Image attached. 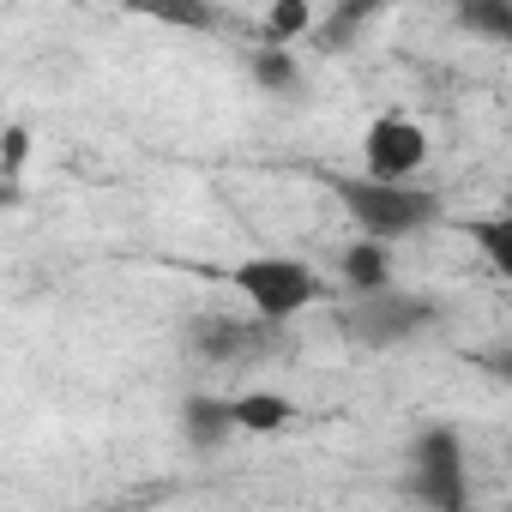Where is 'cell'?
<instances>
[{"mask_svg": "<svg viewBox=\"0 0 512 512\" xmlns=\"http://www.w3.org/2000/svg\"><path fill=\"white\" fill-rule=\"evenodd\" d=\"M332 193L344 199V211L362 223L368 241H398V235L434 223V193H422L410 181L392 187V181H368V175H338Z\"/></svg>", "mask_w": 512, "mask_h": 512, "instance_id": "6da1fadb", "label": "cell"}, {"mask_svg": "<svg viewBox=\"0 0 512 512\" xmlns=\"http://www.w3.org/2000/svg\"><path fill=\"white\" fill-rule=\"evenodd\" d=\"M235 290L247 296V308L266 326L302 314L308 302H320V278L302 260H284V253H266V260H241L235 266Z\"/></svg>", "mask_w": 512, "mask_h": 512, "instance_id": "7a4b0ae2", "label": "cell"}, {"mask_svg": "<svg viewBox=\"0 0 512 512\" xmlns=\"http://www.w3.org/2000/svg\"><path fill=\"white\" fill-rule=\"evenodd\" d=\"M434 320V302L428 296H410V290H380V296H356L344 308V332L368 350H392V344H410L422 326Z\"/></svg>", "mask_w": 512, "mask_h": 512, "instance_id": "3957f363", "label": "cell"}, {"mask_svg": "<svg viewBox=\"0 0 512 512\" xmlns=\"http://www.w3.org/2000/svg\"><path fill=\"white\" fill-rule=\"evenodd\" d=\"M410 494H416L428 512H464V506H470L464 446H458L452 428H428V434H416V476H410Z\"/></svg>", "mask_w": 512, "mask_h": 512, "instance_id": "277c9868", "label": "cell"}, {"mask_svg": "<svg viewBox=\"0 0 512 512\" xmlns=\"http://www.w3.org/2000/svg\"><path fill=\"white\" fill-rule=\"evenodd\" d=\"M362 151H368V181L404 187V181L428 163V133H422L416 121H404V115H380V121L368 127Z\"/></svg>", "mask_w": 512, "mask_h": 512, "instance_id": "5b68a950", "label": "cell"}, {"mask_svg": "<svg viewBox=\"0 0 512 512\" xmlns=\"http://www.w3.org/2000/svg\"><path fill=\"white\" fill-rule=\"evenodd\" d=\"M253 338H266V332H260V326H241V320H223V314H211V320H193V326H187V344H193L205 362L253 356V350H260Z\"/></svg>", "mask_w": 512, "mask_h": 512, "instance_id": "8992f818", "label": "cell"}, {"mask_svg": "<svg viewBox=\"0 0 512 512\" xmlns=\"http://www.w3.org/2000/svg\"><path fill=\"white\" fill-rule=\"evenodd\" d=\"M181 434L199 446V452H217L229 434H235V398H211V392H193L181 404Z\"/></svg>", "mask_w": 512, "mask_h": 512, "instance_id": "52a82bcc", "label": "cell"}, {"mask_svg": "<svg viewBox=\"0 0 512 512\" xmlns=\"http://www.w3.org/2000/svg\"><path fill=\"white\" fill-rule=\"evenodd\" d=\"M344 284L362 290V296H380L392 290V260H386V241H356L344 253Z\"/></svg>", "mask_w": 512, "mask_h": 512, "instance_id": "ba28073f", "label": "cell"}, {"mask_svg": "<svg viewBox=\"0 0 512 512\" xmlns=\"http://www.w3.org/2000/svg\"><path fill=\"white\" fill-rule=\"evenodd\" d=\"M290 416H296V404L278 398V392H241L235 398V428L241 434H278V428H290Z\"/></svg>", "mask_w": 512, "mask_h": 512, "instance_id": "9c48e42d", "label": "cell"}, {"mask_svg": "<svg viewBox=\"0 0 512 512\" xmlns=\"http://www.w3.org/2000/svg\"><path fill=\"white\" fill-rule=\"evenodd\" d=\"M253 79H260L266 91H296L302 85V67H296V55L290 49H253Z\"/></svg>", "mask_w": 512, "mask_h": 512, "instance_id": "30bf717a", "label": "cell"}, {"mask_svg": "<svg viewBox=\"0 0 512 512\" xmlns=\"http://www.w3.org/2000/svg\"><path fill=\"white\" fill-rule=\"evenodd\" d=\"M470 241L488 253V266L512 278V217H488V223H470Z\"/></svg>", "mask_w": 512, "mask_h": 512, "instance_id": "8fae6325", "label": "cell"}, {"mask_svg": "<svg viewBox=\"0 0 512 512\" xmlns=\"http://www.w3.org/2000/svg\"><path fill=\"white\" fill-rule=\"evenodd\" d=\"M506 19H512V0H464L458 7V25L464 31H482V37H506Z\"/></svg>", "mask_w": 512, "mask_h": 512, "instance_id": "7c38bea8", "label": "cell"}, {"mask_svg": "<svg viewBox=\"0 0 512 512\" xmlns=\"http://www.w3.org/2000/svg\"><path fill=\"white\" fill-rule=\"evenodd\" d=\"M302 31H314L308 0H278V7L266 13V37H272V49H284V43H290V37H302Z\"/></svg>", "mask_w": 512, "mask_h": 512, "instance_id": "4fadbf2b", "label": "cell"}, {"mask_svg": "<svg viewBox=\"0 0 512 512\" xmlns=\"http://www.w3.org/2000/svg\"><path fill=\"white\" fill-rule=\"evenodd\" d=\"M368 19H374V7H344V13L320 31V43H326V49H344V43L356 37V25H368Z\"/></svg>", "mask_w": 512, "mask_h": 512, "instance_id": "5bb4252c", "label": "cell"}, {"mask_svg": "<svg viewBox=\"0 0 512 512\" xmlns=\"http://www.w3.org/2000/svg\"><path fill=\"white\" fill-rule=\"evenodd\" d=\"M25 157H31V127L13 121V127H7V151H0V163H7V181L25 169Z\"/></svg>", "mask_w": 512, "mask_h": 512, "instance_id": "9a60e30c", "label": "cell"}, {"mask_svg": "<svg viewBox=\"0 0 512 512\" xmlns=\"http://www.w3.org/2000/svg\"><path fill=\"white\" fill-rule=\"evenodd\" d=\"M163 19H169V25H187V31H205V25H217V13H211V7H169Z\"/></svg>", "mask_w": 512, "mask_h": 512, "instance_id": "2e32d148", "label": "cell"}, {"mask_svg": "<svg viewBox=\"0 0 512 512\" xmlns=\"http://www.w3.org/2000/svg\"><path fill=\"white\" fill-rule=\"evenodd\" d=\"M482 368H488L494 380H506V386H512V344H500V350H488V356H482Z\"/></svg>", "mask_w": 512, "mask_h": 512, "instance_id": "e0dca14e", "label": "cell"}, {"mask_svg": "<svg viewBox=\"0 0 512 512\" xmlns=\"http://www.w3.org/2000/svg\"><path fill=\"white\" fill-rule=\"evenodd\" d=\"M500 43H506V49H512V19H506V37H500Z\"/></svg>", "mask_w": 512, "mask_h": 512, "instance_id": "ac0fdd59", "label": "cell"}]
</instances>
